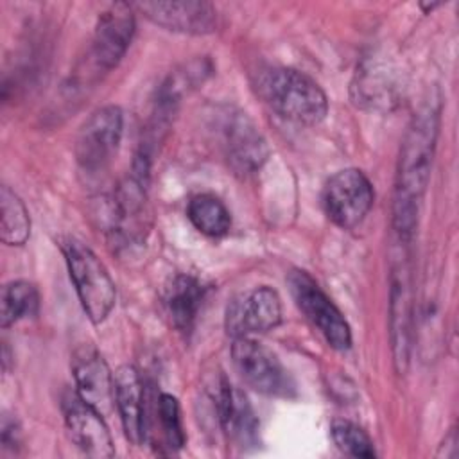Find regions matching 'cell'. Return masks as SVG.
<instances>
[{
  "label": "cell",
  "mask_w": 459,
  "mask_h": 459,
  "mask_svg": "<svg viewBox=\"0 0 459 459\" xmlns=\"http://www.w3.org/2000/svg\"><path fill=\"white\" fill-rule=\"evenodd\" d=\"M437 131L439 108L429 104L412 118L402 142L394 183L393 226L398 240L403 244L411 242L418 224L420 203L430 179Z\"/></svg>",
  "instance_id": "6da1fadb"
},
{
  "label": "cell",
  "mask_w": 459,
  "mask_h": 459,
  "mask_svg": "<svg viewBox=\"0 0 459 459\" xmlns=\"http://www.w3.org/2000/svg\"><path fill=\"white\" fill-rule=\"evenodd\" d=\"M260 97L280 117L305 124H319L328 111V100L321 86L294 68H269L256 82Z\"/></svg>",
  "instance_id": "7a4b0ae2"
},
{
  "label": "cell",
  "mask_w": 459,
  "mask_h": 459,
  "mask_svg": "<svg viewBox=\"0 0 459 459\" xmlns=\"http://www.w3.org/2000/svg\"><path fill=\"white\" fill-rule=\"evenodd\" d=\"M63 255L77 298L93 325L102 323L117 299L115 283L97 255L75 238L63 242Z\"/></svg>",
  "instance_id": "3957f363"
},
{
  "label": "cell",
  "mask_w": 459,
  "mask_h": 459,
  "mask_svg": "<svg viewBox=\"0 0 459 459\" xmlns=\"http://www.w3.org/2000/svg\"><path fill=\"white\" fill-rule=\"evenodd\" d=\"M289 287L298 308L317 328L325 341L333 350H348L351 346L350 325L316 280L308 273L298 269L289 274Z\"/></svg>",
  "instance_id": "277c9868"
},
{
  "label": "cell",
  "mask_w": 459,
  "mask_h": 459,
  "mask_svg": "<svg viewBox=\"0 0 459 459\" xmlns=\"http://www.w3.org/2000/svg\"><path fill=\"white\" fill-rule=\"evenodd\" d=\"M231 359L242 380L267 396H290L292 378L280 359L251 337H237L231 344Z\"/></svg>",
  "instance_id": "5b68a950"
},
{
  "label": "cell",
  "mask_w": 459,
  "mask_h": 459,
  "mask_svg": "<svg viewBox=\"0 0 459 459\" xmlns=\"http://www.w3.org/2000/svg\"><path fill=\"white\" fill-rule=\"evenodd\" d=\"M375 201L371 181L359 169H344L335 172L325 185L323 204L328 219L342 228L359 226Z\"/></svg>",
  "instance_id": "8992f818"
},
{
  "label": "cell",
  "mask_w": 459,
  "mask_h": 459,
  "mask_svg": "<svg viewBox=\"0 0 459 459\" xmlns=\"http://www.w3.org/2000/svg\"><path fill=\"white\" fill-rule=\"evenodd\" d=\"M124 117L118 106H104L90 115L75 140V158L86 170L102 169L117 152Z\"/></svg>",
  "instance_id": "52a82bcc"
},
{
  "label": "cell",
  "mask_w": 459,
  "mask_h": 459,
  "mask_svg": "<svg viewBox=\"0 0 459 459\" xmlns=\"http://www.w3.org/2000/svg\"><path fill=\"white\" fill-rule=\"evenodd\" d=\"M281 321V301L267 285L235 298L226 310V330L237 337H251L274 330Z\"/></svg>",
  "instance_id": "ba28073f"
},
{
  "label": "cell",
  "mask_w": 459,
  "mask_h": 459,
  "mask_svg": "<svg viewBox=\"0 0 459 459\" xmlns=\"http://www.w3.org/2000/svg\"><path fill=\"white\" fill-rule=\"evenodd\" d=\"M221 145L230 167L242 176L256 172L269 156V147L256 126L240 111H230L221 124Z\"/></svg>",
  "instance_id": "9c48e42d"
},
{
  "label": "cell",
  "mask_w": 459,
  "mask_h": 459,
  "mask_svg": "<svg viewBox=\"0 0 459 459\" xmlns=\"http://www.w3.org/2000/svg\"><path fill=\"white\" fill-rule=\"evenodd\" d=\"M134 34V14L133 5L126 2L111 4L99 16L93 41H91V61L93 65L108 72L115 68L124 57Z\"/></svg>",
  "instance_id": "30bf717a"
},
{
  "label": "cell",
  "mask_w": 459,
  "mask_h": 459,
  "mask_svg": "<svg viewBox=\"0 0 459 459\" xmlns=\"http://www.w3.org/2000/svg\"><path fill=\"white\" fill-rule=\"evenodd\" d=\"M63 416L70 439L90 457H113V439L104 423V416L82 402L77 393L63 398Z\"/></svg>",
  "instance_id": "8fae6325"
},
{
  "label": "cell",
  "mask_w": 459,
  "mask_h": 459,
  "mask_svg": "<svg viewBox=\"0 0 459 459\" xmlns=\"http://www.w3.org/2000/svg\"><path fill=\"white\" fill-rule=\"evenodd\" d=\"M72 371L79 398L102 416L109 414L115 407V375L102 355L88 344L81 346L74 353Z\"/></svg>",
  "instance_id": "7c38bea8"
},
{
  "label": "cell",
  "mask_w": 459,
  "mask_h": 459,
  "mask_svg": "<svg viewBox=\"0 0 459 459\" xmlns=\"http://www.w3.org/2000/svg\"><path fill=\"white\" fill-rule=\"evenodd\" d=\"M391 342L394 368L398 373H405L411 357L412 339V294L411 276L405 260H398L391 273V303H389Z\"/></svg>",
  "instance_id": "4fadbf2b"
},
{
  "label": "cell",
  "mask_w": 459,
  "mask_h": 459,
  "mask_svg": "<svg viewBox=\"0 0 459 459\" xmlns=\"http://www.w3.org/2000/svg\"><path fill=\"white\" fill-rule=\"evenodd\" d=\"M152 23L183 34H208L217 27V11L208 2H138L134 5Z\"/></svg>",
  "instance_id": "5bb4252c"
},
{
  "label": "cell",
  "mask_w": 459,
  "mask_h": 459,
  "mask_svg": "<svg viewBox=\"0 0 459 459\" xmlns=\"http://www.w3.org/2000/svg\"><path fill=\"white\" fill-rule=\"evenodd\" d=\"M215 411L228 439L242 448L256 443L258 418L246 394L237 389L226 377H221L217 384Z\"/></svg>",
  "instance_id": "9a60e30c"
},
{
  "label": "cell",
  "mask_w": 459,
  "mask_h": 459,
  "mask_svg": "<svg viewBox=\"0 0 459 459\" xmlns=\"http://www.w3.org/2000/svg\"><path fill=\"white\" fill-rule=\"evenodd\" d=\"M145 387L133 366H122L115 373V407L126 437L133 445L145 441Z\"/></svg>",
  "instance_id": "2e32d148"
},
{
  "label": "cell",
  "mask_w": 459,
  "mask_h": 459,
  "mask_svg": "<svg viewBox=\"0 0 459 459\" xmlns=\"http://www.w3.org/2000/svg\"><path fill=\"white\" fill-rule=\"evenodd\" d=\"M208 290L210 285L195 274L174 276L165 290V308L179 332L188 333L194 328Z\"/></svg>",
  "instance_id": "e0dca14e"
},
{
  "label": "cell",
  "mask_w": 459,
  "mask_h": 459,
  "mask_svg": "<svg viewBox=\"0 0 459 459\" xmlns=\"http://www.w3.org/2000/svg\"><path fill=\"white\" fill-rule=\"evenodd\" d=\"M38 308H39V294L32 283L25 280H14L2 287L0 325L4 328L18 323L20 319L36 316Z\"/></svg>",
  "instance_id": "ac0fdd59"
},
{
  "label": "cell",
  "mask_w": 459,
  "mask_h": 459,
  "mask_svg": "<svg viewBox=\"0 0 459 459\" xmlns=\"http://www.w3.org/2000/svg\"><path fill=\"white\" fill-rule=\"evenodd\" d=\"M186 215L195 230L208 237H222L230 231L231 226L228 208L215 195L210 194L194 195L188 201Z\"/></svg>",
  "instance_id": "d6986e66"
},
{
  "label": "cell",
  "mask_w": 459,
  "mask_h": 459,
  "mask_svg": "<svg viewBox=\"0 0 459 459\" xmlns=\"http://www.w3.org/2000/svg\"><path fill=\"white\" fill-rule=\"evenodd\" d=\"M0 208V238L9 246H23L30 235V217L23 201L9 186H2Z\"/></svg>",
  "instance_id": "ffe728a7"
},
{
  "label": "cell",
  "mask_w": 459,
  "mask_h": 459,
  "mask_svg": "<svg viewBox=\"0 0 459 459\" xmlns=\"http://www.w3.org/2000/svg\"><path fill=\"white\" fill-rule=\"evenodd\" d=\"M330 432L337 448L346 455L364 457V459H373L377 455L371 437L353 421L333 420Z\"/></svg>",
  "instance_id": "44dd1931"
},
{
  "label": "cell",
  "mask_w": 459,
  "mask_h": 459,
  "mask_svg": "<svg viewBox=\"0 0 459 459\" xmlns=\"http://www.w3.org/2000/svg\"><path fill=\"white\" fill-rule=\"evenodd\" d=\"M156 416L165 437V443L170 452L181 450L185 446V430L181 423V412H179V403L172 394L161 393L156 398Z\"/></svg>",
  "instance_id": "7402d4cb"
},
{
  "label": "cell",
  "mask_w": 459,
  "mask_h": 459,
  "mask_svg": "<svg viewBox=\"0 0 459 459\" xmlns=\"http://www.w3.org/2000/svg\"><path fill=\"white\" fill-rule=\"evenodd\" d=\"M20 443H22V434H20V427H18L16 420L4 416V420H2V448L16 452Z\"/></svg>",
  "instance_id": "603a6c76"
}]
</instances>
